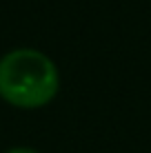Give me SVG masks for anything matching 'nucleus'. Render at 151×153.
Instances as JSON below:
<instances>
[{
	"label": "nucleus",
	"instance_id": "f257e3e1",
	"mask_svg": "<svg viewBox=\"0 0 151 153\" xmlns=\"http://www.w3.org/2000/svg\"><path fill=\"white\" fill-rule=\"evenodd\" d=\"M60 91L58 67L38 49H13L0 58V98L16 109H40Z\"/></svg>",
	"mask_w": 151,
	"mask_h": 153
},
{
	"label": "nucleus",
	"instance_id": "f03ea898",
	"mask_svg": "<svg viewBox=\"0 0 151 153\" xmlns=\"http://www.w3.org/2000/svg\"><path fill=\"white\" fill-rule=\"evenodd\" d=\"M4 153H38L36 149H29V146H13V149L4 151Z\"/></svg>",
	"mask_w": 151,
	"mask_h": 153
}]
</instances>
